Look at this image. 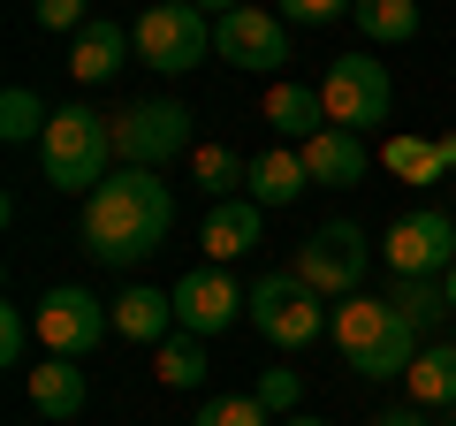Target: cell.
<instances>
[{
  "mask_svg": "<svg viewBox=\"0 0 456 426\" xmlns=\"http://www.w3.org/2000/svg\"><path fill=\"white\" fill-rule=\"evenodd\" d=\"M388 305L395 312H403V320H411V328H434V320H441V312H449V282H441V274H395V290H388Z\"/></svg>",
  "mask_w": 456,
  "mask_h": 426,
  "instance_id": "cell-23",
  "label": "cell"
},
{
  "mask_svg": "<svg viewBox=\"0 0 456 426\" xmlns=\"http://www.w3.org/2000/svg\"><path fill=\"white\" fill-rule=\"evenodd\" d=\"M191 176H198L206 198H244L251 191V160H244V152H228V145H198L191 152Z\"/></svg>",
  "mask_w": 456,
  "mask_h": 426,
  "instance_id": "cell-22",
  "label": "cell"
},
{
  "mask_svg": "<svg viewBox=\"0 0 456 426\" xmlns=\"http://www.w3.org/2000/svg\"><path fill=\"white\" fill-rule=\"evenodd\" d=\"M259 198H213V213H206V259L213 266H228V259H244V251H259Z\"/></svg>",
  "mask_w": 456,
  "mask_h": 426,
  "instance_id": "cell-14",
  "label": "cell"
},
{
  "mask_svg": "<svg viewBox=\"0 0 456 426\" xmlns=\"http://www.w3.org/2000/svg\"><path fill=\"white\" fill-rule=\"evenodd\" d=\"M31 16H38V31H84V0H31Z\"/></svg>",
  "mask_w": 456,
  "mask_h": 426,
  "instance_id": "cell-31",
  "label": "cell"
},
{
  "mask_svg": "<svg viewBox=\"0 0 456 426\" xmlns=\"http://www.w3.org/2000/svg\"><path fill=\"white\" fill-rule=\"evenodd\" d=\"M441 282H449V312H456V266H449V274H441Z\"/></svg>",
  "mask_w": 456,
  "mask_h": 426,
  "instance_id": "cell-36",
  "label": "cell"
},
{
  "mask_svg": "<svg viewBox=\"0 0 456 426\" xmlns=\"http://www.w3.org/2000/svg\"><path fill=\"white\" fill-rule=\"evenodd\" d=\"M198 8H206V16H213V23H221V16H228V8H244V0H198Z\"/></svg>",
  "mask_w": 456,
  "mask_h": 426,
  "instance_id": "cell-34",
  "label": "cell"
},
{
  "mask_svg": "<svg viewBox=\"0 0 456 426\" xmlns=\"http://www.w3.org/2000/svg\"><path fill=\"white\" fill-rule=\"evenodd\" d=\"M358 8V0H281V23H305V31H320V23H342Z\"/></svg>",
  "mask_w": 456,
  "mask_h": 426,
  "instance_id": "cell-30",
  "label": "cell"
},
{
  "mask_svg": "<svg viewBox=\"0 0 456 426\" xmlns=\"http://www.w3.org/2000/svg\"><path fill=\"white\" fill-rule=\"evenodd\" d=\"M183 152H198L183 99H137V107L114 115V160L122 168H167V160H183Z\"/></svg>",
  "mask_w": 456,
  "mask_h": 426,
  "instance_id": "cell-6",
  "label": "cell"
},
{
  "mask_svg": "<svg viewBox=\"0 0 456 426\" xmlns=\"http://www.w3.org/2000/svg\"><path fill=\"white\" fill-rule=\"evenodd\" d=\"M213 53H221L228 69H259V77H274V69H289V23L274 16V8H228L221 23H213Z\"/></svg>",
  "mask_w": 456,
  "mask_h": 426,
  "instance_id": "cell-10",
  "label": "cell"
},
{
  "mask_svg": "<svg viewBox=\"0 0 456 426\" xmlns=\"http://www.w3.org/2000/svg\"><path fill=\"white\" fill-rule=\"evenodd\" d=\"M152 373L167 381V389H198V381H206V335H167L160 343V365H152Z\"/></svg>",
  "mask_w": 456,
  "mask_h": 426,
  "instance_id": "cell-25",
  "label": "cell"
},
{
  "mask_svg": "<svg viewBox=\"0 0 456 426\" xmlns=\"http://www.w3.org/2000/svg\"><path fill=\"white\" fill-rule=\"evenodd\" d=\"M403 381H411V404L419 411H449L456 404V343H426Z\"/></svg>",
  "mask_w": 456,
  "mask_h": 426,
  "instance_id": "cell-19",
  "label": "cell"
},
{
  "mask_svg": "<svg viewBox=\"0 0 456 426\" xmlns=\"http://www.w3.org/2000/svg\"><path fill=\"white\" fill-rule=\"evenodd\" d=\"M305 191H312V168H305L297 145H274V152L251 160V191L244 198H259V206H289V198H305Z\"/></svg>",
  "mask_w": 456,
  "mask_h": 426,
  "instance_id": "cell-17",
  "label": "cell"
},
{
  "mask_svg": "<svg viewBox=\"0 0 456 426\" xmlns=\"http://www.w3.org/2000/svg\"><path fill=\"white\" fill-rule=\"evenodd\" d=\"M46 99L38 92H23V84H8V92H0V137H8V145H38V137H46Z\"/></svg>",
  "mask_w": 456,
  "mask_h": 426,
  "instance_id": "cell-24",
  "label": "cell"
},
{
  "mask_svg": "<svg viewBox=\"0 0 456 426\" xmlns=\"http://www.w3.org/2000/svg\"><path fill=\"white\" fill-rule=\"evenodd\" d=\"M31 404L46 411V419H77V411L92 404L84 365H77V358H38V365H31Z\"/></svg>",
  "mask_w": 456,
  "mask_h": 426,
  "instance_id": "cell-18",
  "label": "cell"
},
{
  "mask_svg": "<svg viewBox=\"0 0 456 426\" xmlns=\"http://www.w3.org/2000/svg\"><path fill=\"white\" fill-rule=\"evenodd\" d=\"M388 168H395L403 183H441V176H449L434 137H388Z\"/></svg>",
  "mask_w": 456,
  "mask_h": 426,
  "instance_id": "cell-26",
  "label": "cell"
},
{
  "mask_svg": "<svg viewBox=\"0 0 456 426\" xmlns=\"http://www.w3.org/2000/svg\"><path fill=\"white\" fill-rule=\"evenodd\" d=\"M266 419H274V411H266L259 396H206L191 426H266Z\"/></svg>",
  "mask_w": 456,
  "mask_h": 426,
  "instance_id": "cell-27",
  "label": "cell"
},
{
  "mask_svg": "<svg viewBox=\"0 0 456 426\" xmlns=\"http://www.w3.org/2000/svg\"><path fill=\"white\" fill-rule=\"evenodd\" d=\"M327 320H335V305H327V297L312 290L297 266H281V274H259V282H251V328H259L266 343L297 350V343H312Z\"/></svg>",
  "mask_w": 456,
  "mask_h": 426,
  "instance_id": "cell-5",
  "label": "cell"
},
{
  "mask_svg": "<svg viewBox=\"0 0 456 426\" xmlns=\"http://www.w3.org/2000/svg\"><path fill=\"white\" fill-rule=\"evenodd\" d=\"M38 343H46V358H92L99 343H107L114 328V305H99L92 290H77V282H61V290L38 297Z\"/></svg>",
  "mask_w": 456,
  "mask_h": 426,
  "instance_id": "cell-9",
  "label": "cell"
},
{
  "mask_svg": "<svg viewBox=\"0 0 456 426\" xmlns=\"http://www.w3.org/2000/svg\"><path fill=\"white\" fill-rule=\"evenodd\" d=\"M305 168H312V183H327V191H350V183H365V160H373V152H365V137L358 130H335V122H327L320 137H305Z\"/></svg>",
  "mask_w": 456,
  "mask_h": 426,
  "instance_id": "cell-13",
  "label": "cell"
},
{
  "mask_svg": "<svg viewBox=\"0 0 456 426\" xmlns=\"http://www.w3.org/2000/svg\"><path fill=\"white\" fill-rule=\"evenodd\" d=\"M38 152H46V183L53 191H84L92 198L99 183L114 176L107 152H114V122H99L84 99H69V107H53L46 137H38Z\"/></svg>",
  "mask_w": 456,
  "mask_h": 426,
  "instance_id": "cell-3",
  "label": "cell"
},
{
  "mask_svg": "<svg viewBox=\"0 0 456 426\" xmlns=\"http://www.w3.org/2000/svg\"><path fill=\"white\" fill-rule=\"evenodd\" d=\"M350 23H358L365 38H373V46H403V38H419V0H358V8H350Z\"/></svg>",
  "mask_w": 456,
  "mask_h": 426,
  "instance_id": "cell-21",
  "label": "cell"
},
{
  "mask_svg": "<svg viewBox=\"0 0 456 426\" xmlns=\"http://www.w3.org/2000/svg\"><path fill=\"white\" fill-rule=\"evenodd\" d=\"M441 426H456V404H449V411H441Z\"/></svg>",
  "mask_w": 456,
  "mask_h": 426,
  "instance_id": "cell-37",
  "label": "cell"
},
{
  "mask_svg": "<svg viewBox=\"0 0 456 426\" xmlns=\"http://www.w3.org/2000/svg\"><path fill=\"white\" fill-rule=\"evenodd\" d=\"M434 145H441V168L456 176V130H449V137H434Z\"/></svg>",
  "mask_w": 456,
  "mask_h": 426,
  "instance_id": "cell-33",
  "label": "cell"
},
{
  "mask_svg": "<svg viewBox=\"0 0 456 426\" xmlns=\"http://www.w3.org/2000/svg\"><path fill=\"white\" fill-rule=\"evenodd\" d=\"M114 335H130V343H167L175 335V290H122L114 297Z\"/></svg>",
  "mask_w": 456,
  "mask_h": 426,
  "instance_id": "cell-16",
  "label": "cell"
},
{
  "mask_svg": "<svg viewBox=\"0 0 456 426\" xmlns=\"http://www.w3.org/2000/svg\"><path fill=\"white\" fill-rule=\"evenodd\" d=\"M130 46H137V38L122 31V23L92 16V23L77 31V46H69V77H77V84H107L114 69H122V53H130Z\"/></svg>",
  "mask_w": 456,
  "mask_h": 426,
  "instance_id": "cell-15",
  "label": "cell"
},
{
  "mask_svg": "<svg viewBox=\"0 0 456 426\" xmlns=\"http://www.w3.org/2000/svg\"><path fill=\"white\" fill-rule=\"evenodd\" d=\"M236 312H251V290L228 266H191L175 282V328L183 335H221Z\"/></svg>",
  "mask_w": 456,
  "mask_h": 426,
  "instance_id": "cell-11",
  "label": "cell"
},
{
  "mask_svg": "<svg viewBox=\"0 0 456 426\" xmlns=\"http://www.w3.org/2000/svg\"><path fill=\"white\" fill-rule=\"evenodd\" d=\"M130 38H137V61H145V69H160V77H191V69L213 53V16L198 8V0H152Z\"/></svg>",
  "mask_w": 456,
  "mask_h": 426,
  "instance_id": "cell-4",
  "label": "cell"
},
{
  "mask_svg": "<svg viewBox=\"0 0 456 426\" xmlns=\"http://www.w3.org/2000/svg\"><path fill=\"white\" fill-rule=\"evenodd\" d=\"M167 229H175V191L160 183V168H114L84 198V251L99 266H137L167 244Z\"/></svg>",
  "mask_w": 456,
  "mask_h": 426,
  "instance_id": "cell-1",
  "label": "cell"
},
{
  "mask_svg": "<svg viewBox=\"0 0 456 426\" xmlns=\"http://www.w3.org/2000/svg\"><path fill=\"white\" fill-rule=\"evenodd\" d=\"M380 259H388L395 274H449L456 266V221L441 206L403 213V221L388 229V244H380Z\"/></svg>",
  "mask_w": 456,
  "mask_h": 426,
  "instance_id": "cell-12",
  "label": "cell"
},
{
  "mask_svg": "<svg viewBox=\"0 0 456 426\" xmlns=\"http://www.w3.org/2000/svg\"><path fill=\"white\" fill-rule=\"evenodd\" d=\"M327 335L342 343V358L358 365L365 381H395V373H411V358L426 350V335L411 328L388 297H342L335 320H327Z\"/></svg>",
  "mask_w": 456,
  "mask_h": 426,
  "instance_id": "cell-2",
  "label": "cell"
},
{
  "mask_svg": "<svg viewBox=\"0 0 456 426\" xmlns=\"http://www.w3.org/2000/svg\"><path fill=\"white\" fill-rule=\"evenodd\" d=\"M320 99H327V122H335V130H358L365 137L373 122H388V107H395L388 61H373V53H342V61H327Z\"/></svg>",
  "mask_w": 456,
  "mask_h": 426,
  "instance_id": "cell-7",
  "label": "cell"
},
{
  "mask_svg": "<svg viewBox=\"0 0 456 426\" xmlns=\"http://www.w3.org/2000/svg\"><path fill=\"white\" fill-rule=\"evenodd\" d=\"M266 122H274L289 145H305V137L327 130V99L305 92V84H274V92H266Z\"/></svg>",
  "mask_w": 456,
  "mask_h": 426,
  "instance_id": "cell-20",
  "label": "cell"
},
{
  "mask_svg": "<svg viewBox=\"0 0 456 426\" xmlns=\"http://www.w3.org/2000/svg\"><path fill=\"white\" fill-rule=\"evenodd\" d=\"M365 266H373V236H365L358 221H327V229H312L305 244H297V274H305L312 290L327 297V305L358 297Z\"/></svg>",
  "mask_w": 456,
  "mask_h": 426,
  "instance_id": "cell-8",
  "label": "cell"
},
{
  "mask_svg": "<svg viewBox=\"0 0 456 426\" xmlns=\"http://www.w3.org/2000/svg\"><path fill=\"white\" fill-rule=\"evenodd\" d=\"M281 426H327V419H297V411H289V419H281Z\"/></svg>",
  "mask_w": 456,
  "mask_h": 426,
  "instance_id": "cell-35",
  "label": "cell"
},
{
  "mask_svg": "<svg viewBox=\"0 0 456 426\" xmlns=\"http://www.w3.org/2000/svg\"><path fill=\"white\" fill-rule=\"evenodd\" d=\"M373 426H434V419H426V411H419V404H411V411H380V419H373Z\"/></svg>",
  "mask_w": 456,
  "mask_h": 426,
  "instance_id": "cell-32",
  "label": "cell"
},
{
  "mask_svg": "<svg viewBox=\"0 0 456 426\" xmlns=\"http://www.w3.org/2000/svg\"><path fill=\"white\" fill-rule=\"evenodd\" d=\"M31 335H38V320H31V312H23V305H0V358H8V365H23Z\"/></svg>",
  "mask_w": 456,
  "mask_h": 426,
  "instance_id": "cell-29",
  "label": "cell"
},
{
  "mask_svg": "<svg viewBox=\"0 0 456 426\" xmlns=\"http://www.w3.org/2000/svg\"><path fill=\"white\" fill-rule=\"evenodd\" d=\"M251 396H259V404L274 411V419H289V411H297V396H305V381H297V365H266Z\"/></svg>",
  "mask_w": 456,
  "mask_h": 426,
  "instance_id": "cell-28",
  "label": "cell"
}]
</instances>
